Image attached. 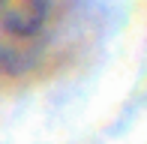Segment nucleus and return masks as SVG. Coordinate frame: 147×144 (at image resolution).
I'll list each match as a JSON object with an SVG mask.
<instances>
[{"instance_id":"1","label":"nucleus","mask_w":147,"mask_h":144,"mask_svg":"<svg viewBox=\"0 0 147 144\" xmlns=\"http://www.w3.org/2000/svg\"><path fill=\"white\" fill-rule=\"evenodd\" d=\"M51 0H0V30L15 39H33L48 21Z\"/></svg>"}]
</instances>
